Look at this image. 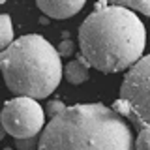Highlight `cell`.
I'll list each match as a JSON object with an SVG mask.
<instances>
[{"label":"cell","instance_id":"9a60e30c","mask_svg":"<svg viewBox=\"0 0 150 150\" xmlns=\"http://www.w3.org/2000/svg\"><path fill=\"white\" fill-rule=\"evenodd\" d=\"M6 150H9V148H6Z\"/></svg>","mask_w":150,"mask_h":150},{"label":"cell","instance_id":"3957f363","mask_svg":"<svg viewBox=\"0 0 150 150\" xmlns=\"http://www.w3.org/2000/svg\"><path fill=\"white\" fill-rule=\"evenodd\" d=\"M60 56V51L43 36H21L0 53V66L8 88L17 96H30L36 100L47 98L64 77Z\"/></svg>","mask_w":150,"mask_h":150},{"label":"cell","instance_id":"5bb4252c","mask_svg":"<svg viewBox=\"0 0 150 150\" xmlns=\"http://www.w3.org/2000/svg\"><path fill=\"white\" fill-rule=\"evenodd\" d=\"M0 2H6V0H0Z\"/></svg>","mask_w":150,"mask_h":150},{"label":"cell","instance_id":"6da1fadb","mask_svg":"<svg viewBox=\"0 0 150 150\" xmlns=\"http://www.w3.org/2000/svg\"><path fill=\"white\" fill-rule=\"evenodd\" d=\"M146 30L133 9L101 0L79 28V51L94 69L118 73L143 58Z\"/></svg>","mask_w":150,"mask_h":150},{"label":"cell","instance_id":"277c9868","mask_svg":"<svg viewBox=\"0 0 150 150\" xmlns=\"http://www.w3.org/2000/svg\"><path fill=\"white\" fill-rule=\"evenodd\" d=\"M115 109L139 129L150 128V54L137 60L126 73Z\"/></svg>","mask_w":150,"mask_h":150},{"label":"cell","instance_id":"7c38bea8","mask_svg":"<svg viewBox=\"0 0 150 150\" xmlns=\"http://www.w3.org/2000/svg\"><path fill=\"white\" fill-rule=\"evenodd\" d=\"M36 144V137H28V139H17V146L21 150H32Z\"/></svg>","mask_w":150,"mask_h":150},{"label":"cell","instance_id":"52a82bcc","mask_svg":"<svg viewBox=\"0 0 150 150\" xmlns=\"http://www.w3.org/2000/svg\"><path fill=\"white\" fill-rule=\"evenodd\" d=\"M90 68L92 66L88 64V60L79 53L75 56V60H71V62H68L64 66V77H66V81L71 83V84H81L88 79Z\"/></svg>","mask_w":150,"mask_h":150},{"label":"cell","instance_id":"9c48e42d","mask_svg":"<svg viewBox=\"0 0 150 150\" xmlns=\"http://www.w3.org/2000/svg\"><path fill=\"white\" fill-rule=\"evenodd\" d=\"M0 21H2V28H0V47L6 49V47H9L15 41L13 40V23H11V17L8 13H2Z\"/></svg>","mask_w":150,"mask_h":150},{"label":"cell","instance_id":"4fadbf2b","mask_svg":"<svg viewBox=\"0 0 150 150\" xmlns=\"http://www.w3.org/2000/svg\"><path fill=\"white\" fill-rule=\"evenodd\" d=\"M73 49H75V45L69 40H66V41L60 43V54H62V56H69V54L73 53Z\"/></svg>","mask_w":150,"mask_h":150},{"label":"cell","instance_id":"ba28073f","mask_svg":"<svg viewBox=\"0 0 150 150\" xmlns=\"http://www.w3.org/2000/svg\"><path fill=\"white\" fill-rule=\"evenodd\" d=\"M107 4H115V6H124L133 11H139L143 15L150 17V0H103Z\"/></svg>","mask_w":150,"mask_h":150},{"label":"cell","instance_id":"7a4b0ae2","mask_svg":"<svg viewBox=\"0 0 150 150\" xmlns=\"http://www.w3.org/2000/svg\"><path fill=\"white\" fill-rule=\"evenodd\" d=\"M38 150H137L133 131L115 107L77 103L51 116Z\"/></svg>","mask_w":150,"mask_h":150},{"label":"cell","instance_id":"8992f818","mask_svg":"<svg viewBox=\"0 0 150 150\" xmlns=\"http://www.w3.org/2000/svg\"><path fill=\"white\" fill-rule=\"evenodd\" d=\"M36 4L51 19H69L84 8L86 0H36Z\"/></svg>","mask_w":150,"mask_h":150},{"label":"cell","instance_id":"30bf717a","mask_svg":"<svg viewBox=\"0 0 150 150\" xmlns=\"http://www.w3.org/2000/svg\"><path fill=\"white\" fill-rule=\"evenodd\" d=\"M135 148L137 150H150V128L139 129V135L135 139Z\"/></svg>","mask_w":150,"mask_h":150},{"label":"cell","instance_id":"8fae6325","mask_svg":"<svg viewBox=\"0 0 150 150\" xmlns=\"http://www.w3.org/2000/svg\"><path fill=\"white\" fill-rule=\"evenodd\" d=\"M66 109V105H64V103L62 101H51L49 103V105H47V115H49V116H54V115H58V112L60 111H64Z\"/></svg>","mask_w":150,"mask_h":150},{"label":"cell","instance_id":"5b68a950","mask_svg":"<svg viewBox=\"0 0 150 150\" xmlns=\"http://www.w3.org/2000/svg\"><path fill=\"white\" fill-rule=\"evenodd\" d=\"M45 112L36 98L17 96L4 105L2 126L13 139L36 137L45 126Z\"/></svg>","mask_w":150,"mask_h":150}]
</instances>
